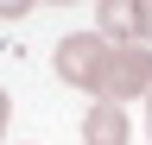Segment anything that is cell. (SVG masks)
Returning <instances> with one entry per match:
<instances>
[{"mask_svg":"<svg viewBox=\"0 0 152 145\" xmlns=\"http://www.w3.org/2000/svg\"><path fill=\"white\" fill-rule=\"evenodd\" d=\"M108 38L102 32H70V38H57L51 50V63H57V76H64L70 88H83V95H95V82H102V63H108Z\"/></svg>","mask_w":152,"mask_h":145,"instance_id":"7a4b0ae2","label":"cell"},{"mask_svg":"<svg viewBox=\"0 0 152 145\" xmlns=\"http://www.w3.org/2000/svg\"><path fill=\"white\" fill-rule=\"evenodd\" d=\"M152 95V50L146 44H114L108 63H102V82H95V101H140Z\"/></svg>","mask_w":152,"mask_h":145,"instance_id":"6da1fadb","label":"cell"},{"mask_svg":"<svg viewBox=\"0 0 152 145\" xmlns=\"http://www.w3.org/2000/svg\"><path fill=\"white\" fill-rule=\"evenodd\" d=\"M140 44L152 50V0H140Z\"/></svg>","mask_w":152,"mask_h":145,"instance_id":"5b68a950","label":"cell"},{"mask_svg":"<svg viewBox=\"0 0 152 145\" xmlns=\"http://www.w3.org/2000/svg\"><path fill=\"white\" fill-rule=\"evenodd\" d=\"M83 145H127V107L95 101L83 114Z\"/></svg>","mask_w":152,"mask_h":145,"instance_id":"3957f363","label":"cell"},{"mask_svg":"<svg viewBox=\"0 0 152 145\" xmlns=\"http://www.w3.org/2000/svg\"><path fill=\"white\" fill-rule=\"evenodd\" d=\"M7 126H13V95L0 88V133H7Z\"/></svg>","mask_w":152,"mask_h":145,"instance_id":"8992f818","label":"cell"},{"mask_svg":"<svg viewBox=\"0 0 152 145\" xmlns=\"http://www.w3.org/2000/svg\"><path fill=\"white\" fill-rule=\"evenodd\" d=\"M146 126H152V95H146Z\"/></svg>","mask_w":152,"mask_h":145,"instance_id":"52a82bcc","label":"cell"},{"mask_svg":"<svg viewBox=\"0 0 152 145\" xmlns=\"http://www.w3.org/2000/svg\"><path fill=\"white\" fill-rule=\"evenodd\" d=\"M95 32H102L108 44H140V6H127V0H102V6H95Z\"/></svg>","mask_w":152,"mask_h":145,"instance_id":"277c9868","label":"cell"}]
</instances>
